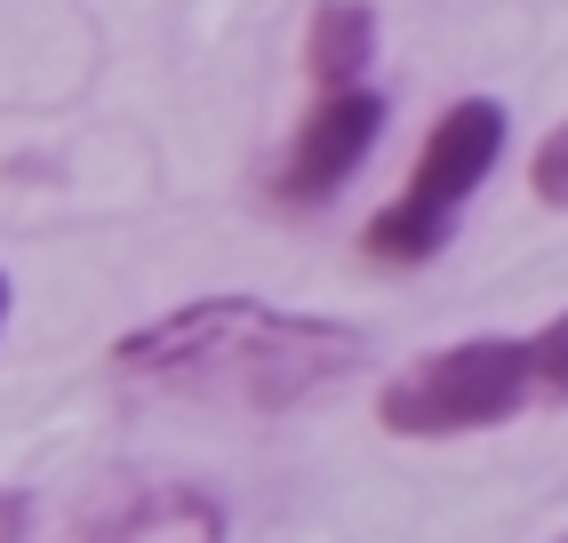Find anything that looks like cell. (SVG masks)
I'll use <instances>...</instances> for the list:
<instances>
[{
  "label": "cell",
  "mask_w": 568,
  "mask_h": 543,
  "mask_svg": "<svg viewBox=\"0 0 568 543\" xmlns=\"http://www.w3.org/2000/svg\"><path fill=\"white\" fill-rule=\"evenodd\" d=\"M552 543H568V535H552Z\"/></svg>",
  "instance_id": "30bf717a"
},
{
  "label": "cell",
  "mask_w": 568,
  "mask_h": 543,
  "mask_svg": "<svg viewBox=\"0 0 568 543\" xmlns=\"http://www.w3.org/2000/svg\"><path fill=\"white\" fill-rule=\"evenodd\" d=\"M368 360V336L353 320L288 313L264 296H193L176 313L129 328L112 344V376L153 383L176 400H216L248 416H288L321 392H336Z\"/></svg>",
  "instance_id": "6da1fadb"
},
{
  "label": "cell",
  "mask_w": 568,
  "mask_h": 543,
  "mask_svg": "<svg viewBox=\"0 0 568 543\" xmlns=\"http://www.w3.org/2000/svg\"><path fill=\"white\" fill-rule=\"evenodd\" d=\"M24 535H32V495L0 488V543H24Z\"/></svg>",
  "instance_id": "ba28073f"
},
{
  "label": "cell",
  "mask_w": 568,
  "mask_h": 543,
  "mask_svg": "<svg viewBox=\"0 0 568 543\" xmlns=\"http://www.w3.org/2000/svg\"><path fill=\"white\" fill-rule=\"evenodd\" d=\"M537 408H568V313H552L528 336L440 344L376 392V423L393 440H465Z\"/></svg>",
  "instance_id": "7a4b0ae2"
},
{
  "label": "cell",
  "mask_w": 568,
  "mask_h": 543,
  "mask_svg": "<svg viewBox=\"0 0 568 543\" xmlns=\"http://www.w3.org/2000/svg\"><path fill=\"white\" fill-rule=\"evenodd\" d=\"M505 144H513V112L497 96H457V104H448L440 121H433V136H425V152H416L408 184L368 216V232H361L368 264H385V272L433 264L448 240H457L473 192L497 176Z\"/></svg>",
  "instance_id": "3957f363"
},
{
  "label": "cell",
  "mask_w": 568,
  "mask_h": 543,
  "mask_svg": "<svg viewBox=\"0 0 568 543\" xmlns=\"http://www.w3.org/2000/svg\"><path fill=\"white\" fill-rule=\"evenodd\" d=\"M368 57H376V9H368V0H321L313 24H305V72H313V89L368 81Z\"/></svg>",
  "instance_id": "8992f818"
},
{
  "label": "cell",
  "mask_w": 568,
  "mask_h": 543,
  "mask_svg": "<svg viewBox=\"0 0 568 543\" xmlns=\"http://www.w3.org/2000/svg\"><path fill=\"white\" fill-rule=\"evenodd\" d=\"M89 543H224V503L209 488H136L89 527Z\"/></svg>",
  "instance_id": "5b68a950"
},
{
  "label": "cell",
  "mask_w": 568,
  "mask_h": 543,
  "mask_svg": "<svg viewBox=\"0 0 568 543\" xmlns=\"http://www.w3.org/2000/svg\"><path fill=\"white\" fill-rule=\"evenodd\" d=\"M528 192H537L545 208H568V121L537 144V161H528Z\"/></svg>",
  "instance_id": "52a82bcc"
},
{
  "label": "cell",
  "mask_w": 568,
  "mask_h": 543,
  "mask_svg": "<svg viewBox=\"0 0 568 543\" xmlns=\"http://www.w3.org/2000/svg\"><path fill=\"white\" fill-rule=\"evenodd\" d=\"M385 121H393L385 89H368V81L321 89V96H313V112L296 121L288 152L273 161V184H264V192H273V208H296V216L328 208L336 192H345V184L361 176L368 152L385 144Z\"/></svg>",
  "instance_id": "277c9868"
},
{
  "label": "cell",
  "mask_w": 568,
  "mask_h": 543,
  "mask_svg": "<svg viewBox=\"0 0 568 543\" xmlns=\"http://www.w3.org/2000/svg\"><path fill=\"white\" fill-rule=\"evenodd\" d=\"M9 304H17V280L0 272V336H9Z\"/></svg>",
  "instance_id": "9c48e42d"
}]
</instances>
